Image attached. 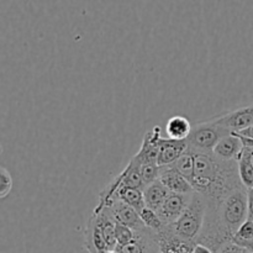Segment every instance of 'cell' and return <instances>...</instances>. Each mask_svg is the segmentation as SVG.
<instances>
[{
  "label": "cell",
  "instance_id": "cell-27",
  "mask_svg": "<svg viewBox=\"0 0 253 253\" xmlns=\"http://www.w3.org/2000/svg\"><path fill=\"white\" fill-rule=\"evenodd\" d=\"M236 245H239L240 247H242V249H245V250H246L247 252H250V253H253V240H252V241L237 242Z\"/></svg>",
  "mask_w": 253,
  "mask_h": 253
},
{
  "label": "cell",
  "instance_id": "cell-12",
  "mask_svg": "<svg viewBox=\"0 0 253 253\" xmlns=\"http://www.w3.org/2000/svg\"><path fill=\"white\" fill-rule=\"evenodd\" d=\"M161 138L162 137H161L160 126H155L152 131L146 132L140 151L136 153L142 161V165L143 163H157Z\"/></svg>",
  "mask_w": 253,
  "mask_h": 253
},
{
  "label": "cell",
  "instance_id": "cell-25",
  "mask_svg": "<svg viewBox=\"0 0 253 253\" xmlns=\"http://www.w3.org/2000/svg\"><path fill=\"white\" fill-rule=\"evenodd\" d=\"M192 253H214V252H212L210 249H208L207 246H204V245L197 244L194 247H193Z\"/></svg>",
  "mask_w": 253,
  "mask_h": 253
},
{
  "label": "cell",
  "instance_id": "cell-4",
  "mask_svg": "<svg viewBox=\"0 0 253 253\" xmlns=\"http://www.w3.org/2000/svg\"><path fill=\"white\" fill-rule=\"evenodd\" d=\"M211 120L234 133L246 130L253 126V101L236 110L211 118Z\"/></svg>",
  "mask_w": 253,
  "mask_h": 253
},
{
  "label": "cell",
  "instance_id": "cell-22",
  "mask_svg": "<svg viewBox=\"0 0 253 253\" xmlns=\"http://www.w3.org/2000/svg\"><path fill=\"white\" fill-rule=\"evenodd\" d=\"M12 189V177L6 168H0V198L4 199Z\"/></svg>",
  "mask_w": 253,
  "mask_h": 253
},
{
  "label": "cell",
  "instance_id": "cell-6",
  "mask_svg": "<svg viewBox=\"0 0 253 253\" xmlns=\"http://www.w3.org/2000/svg\"><path fill=\"white\" fill-rule=\"evenodd\" d=\"M193 194H175V193H169L166 202L163 203L162 208L157 211L161 221L166 226H169V225L174 224L182 216L184 210L189 205Z\"/></svg>",
  "mask_w": 253,
  "mask_h": 253
},
{
  "label": "cell",
  "instance_id": "cell-14",
  "mask_svg": "<svg viewBox=\"0 0 253 253\" xmlns=\"http://www.w3.org/2000/svg\"><path fill=\"white\" fill-rule=\"evenodd\" d=\"M169 193V190L163 185V183L160 179L145 187V189H143V198H145L146 208L157 212L162 208L163 203L166 202Z\"/></svg>",
  "mask_w": 253,
  "mask_h": 253
},
{
  "label": "cell",
  "instance_id": "cell-28",
  "mask_svg": "<svg viewBox=\"0 0 253 253\" xmlns=\"http://www.w3.org/2000/svg\"><path fill=\"white\" fill-rule=\"evenodd\" d=\"M104 253H119L118 251H111V252H104Z\"/></svg>",
  "mask_w": 253,
  "mask_h": 253
},
{
  "label": "cell",
  "instance_id": "cell-11",
  "mask_svg": "<svg viewBox=\"0 0 253 253\" xmlns=\"http://www.w3.org/2000/svg\"><path fill=\"white\" fill-rule=\"evenodd\" d=\"M242 150H244V142H242L241 137L236 133H230L219 141L212 153L219 160L237 161L241 156Z\"/></svg>",
  "mask_w": 253,
  "mask_h": 253
},
{
  "label": "cell",
  "instance_id": "cell-15",
  "mask_svg": "<svg viewBox=\"0 0 253 253\" xmlns=\"http://www.w3.org/2000/svg\"><path fill=\"white\" fill-rule=\"evenodd\" d=\"M193 126L190 125L189 120L182 115L172 116L167 121L166 125V132H167L168 138L174 141H187L192 132Z\"/></svg>",
  "mask_w": 253,
  "mask_h": 253
},
{
  "label": "cell",
  "instance_id": "cell-24",
  "mask_svg": "<svg viewBox=\"0 0 253 253\" xmlns=\"http://www.w3.org/2000/svg\"><path fill=\"white\" fill-rule=\"evenodd\" d=\"M247 203H249V219L253 220V189H247Z\"/></svg>",
  "mask_w": 253,
  "mask_h": 253
},
{
  "label": "cell",
  "instance_id": "cell-9",
  "mask_svg": "<svg viewBox=\"0 0 253 253\" xmlns=\"http://www.w3.org/2000/svg\"><path fill=\"white\" fill-rule=\"evenodd\" d=\"M160 180L170 193L175 194H193L195 192L192 183L185 179L172 166L161 167Z\"/></svg>",
  "mask_w": 253,
  "mask_h": 253
},
{
  "label": "cell",
  "instance_id": "cell-10",
  "mask_svg": "<svg viewBox=\"0 0 253 253\" xmlns=\"http://www.w3.org/2000/svg\"><path fill=\"white\" fill-rule=\"evenodd\" d=\"M187 141H174L170 138H161L160 153H158L157 165L160 167H167L173 165L178 158L187 152Z\"/></svg>",
  "mask_w": 253,
  "mask_h": 253
},
{
  "label": "cell",
  "instance_id": "cell-29",
  "mask_svg": "<svg viewBox=\"0 0 253 253\" xmlns=\"http://www.w3.org/2000/svg\"><path fill=\"white\" fill-rule=\"evenodd\" d=\"M246 253H250V252H247V251H246Z\"/></svg>",
  "mask_w": 253,
  "mask_h": 253
},
{
  "label": "cell",
  "instance_id": "cell-8",
  "mask_svg": "<svg viewBox=\"0 0 253 253\" xmlns=\"http://www.w3.org/2000/svg\"><path fill=\"white\" fill-rule=\"evenodd\" d=\"M108 209L110 210L114 220H115L118 224L131 227V229L135 230V231H138V230H142L146 227L145 225H143L142 220H141L140 214H138L133 208L125 204V203L121 202V200L114 202Z\"/></svg>",
  "mask_w": 253,
  "mask_h": 253
},
{
  "label": "cell",
  "instance_id": "cell-2",
  "mask_svg": "<svg viewBox=\"0 0 253 253\" xmlns=\"http://www.w3.org/2000/svg\"><path fill=\"white\" fill-rule=\"evenodd\" d=\"M208 208V200L195 192L182 216L173 225L166 226V231L174 239L195 246L204 227Z\"/></svg>",
  "mask_w": 253,
  "mask_h": 253
},
{
  "label": "cell",
  "instance_id": "cell-16",
  "mask_svg": "<svg viewBox=\"0 0 253 253\" xmlns=\"http://www.w3.org/2000/svg\"><path fill=\"white\" fill-rule=\"evenodd\" d=\"M170 166H172L179 174H182L185 179L189 180V182L192 183L193 178H194L195 170L194 153H192L190 151L187 150V152L183 153V155L178 158V161H175V162Z\"/></svg>",
  "mask_w": 253,
  "mask_h": 253
},
{
  "label": "cell",
  "instance_id": "cell-1",
  "mask_svg": "<svg viewBox=\"0 0 253 253\" xmlns=\"http://www.w3.org/2000/svg\"><path fill=\"white\" fill-rule=\"evenodd\" d=\"M195 170L192 185L209 204H217L244 187L237 161H222L214 153H194Z\"/></svg>",
  "mask_w": 253,
  "mask_h": 253
},
{
  "label": "cell",
  "instance_id": "cell-13",
  "mask_svg": "<svg viewBox=\"0 0 253 253\" xmlns=\"http://www.w3.org/2000/svg\"><path fill=\"white\" fill-rule=\"evenodd\" d=\"M141 167H142V161H141V158L137 155H135L128 161L125 169L119 174L124 187L141 190L145 189L142 177H141Z\"/></svg>",
  "mask_w": 253,
  "mask_h": 253
},
{
  "label": "cell",
  "instance_id": "cell-19",
  "mask_svg": "<svg viewBox=\"0 0 253 253\" xmlns=\"http://www.w3.org/2000/svg\"><path fill=\"white\" fill-rule=\"evenodd\" d=\"M161 167L157 163H143L141 167V177L145 187L152 184L156 180L160 179Z\"/></svg>",
  "mask_w": 253,
  "mask_h": 253
},
{
  "label": "cell",
  "instance_id": "cell-26",
  "mask_svg": "<svg viewBox=\"0 0 253 253\" xmlns=\"http://www.w3.org/2000/svg\"><path fill=\"white\" fill-rule=\"evenodd\" d=\"M234 133V132H232ZM236 135L241 136V137H245V138H250V140H253V126L251 127L246 128V130H242L240 131V132H235Z\"/></svg>",
  "mask_w": 253,
  "mask_h": 253
},
{
  "label": "cell",
  "instance_id": "cell-18",
  "mask_svg": "<svg viewBox=\"0 0 253 253\" xmlns=\"http://www.w3.org/2000/svg\"><path fill=\"white\" fill-rule=\"evenodd\" d=\"M241 182L246 189H253V165L250 160L240 157L237 160Z\"/></svg>",
  "mask_w": 253,
  "mask_h": 253
},
{
  "label": "cell",
  "instance_id": "cell-3",
  "mask_svg": "<svg viewBox=\"0 0 253 253\" xmlns=\"http://www.w3.org/2000/svg\"><path fill=\"white\" fill-rule=\"evenodd\" d=\"M232 133L227 128L215 124L211 119L193 126L187 140L188 151L192 153H211L215 146L225 136Z\"/></svg>",
  "mask_w": 253,
  "mask_h": 253
},
{
  "label": "cell",
  "instance_id": "cell-20",
  "mask_svg": "<svg viewBox=\"0 0 253 253\" xmlns=\"http://www.w3.org/2000/svg\"><path fill=\"white\" fill-rule=\"evenodd\" d=\"M115 235H116V241H118V247H123L130 244V242L135 239L136 231L131 229V227L125 226V225H121L116 222Z\"/></svg>",
  "mask_w": 253,
  "mask_h": 253
},
{
  "label": "cell",
  "instance_id": "cell-23",
  "mask_svg": "<svg viewBox=\"0 0 253 253\" xmlns=\"http://www.w3.org/2000/svg\"><path fill=\"white\" fill-rule=\"evenodd\" d=\"M216 253H246V250L240 247L239 245H236L235 242L230 241L227 242V244H225Z\"/></svg>",
  "mask_w": 253,
  "mask_h": 253
},
{
  "label": "cell",
  "instance_id": "cell-5",
  "mask_svg": "<svg viewBox=\"0 0 253 253\" xmlns=\"http://www.w3.org/2000/svg\"><path fill=\"white\" fill-rule=\"evenodd\" d=\"M119 253H162L158 234L151 231L147 227L136 231L135 239L128 245L118 247Z\"/></svg>",
  "mask_w": 253,
  "mask_h": 253
},
{
  "label": "cell",
  "instance_id": "cell-21",
  "mask_svg": "<svg viewBox=\"0 0 253 253\" xmlns=\"http://www.w3.org/2000/svg\"><path fill=\"white\" fill-rule=\"evenodd\" d=\"M253 240V220H247L246 222L241 225L235 236L232 237V242L237 244V242H245V241H252Z\"/></svg>",
  "mask_w": 253,
  "mask_h": 253
},
{
  "label": "cell",
  "instance_id": "cell-7",
  "mask_svg": "<svg viewBox=\"0 0 253 253\" xmlns=\"http://www.w3.org/2000/svg\"><path fill=\"white\" fill-rule=\"evenodd\" d=\"M84 249L88 253L109 252L100 221L95 214H91L84 229Z\"/></svg>",
  "mask_w": 253,
  "mask_h": 253
},
{
  "label": "cell",
  "instance_id": "cell-17",
  "mask_svg": "<svg viewBox=\"0 0 253 253\" xmlns=\"http://www.w3.org/2000/svg\"><path fill=\"white\" fill-rule=\"evenodd\" d=\"M140 217L141 220H142L143 225H145L148 230H151V231L156 232V234H160V232H162L163 230H165L166 225L161 221L158 214L156 211H153V210L145 208V209L140 212Z\"/></svg>",
  "mask_w": 253,
  "mask_h": 253
}]
</instances>
